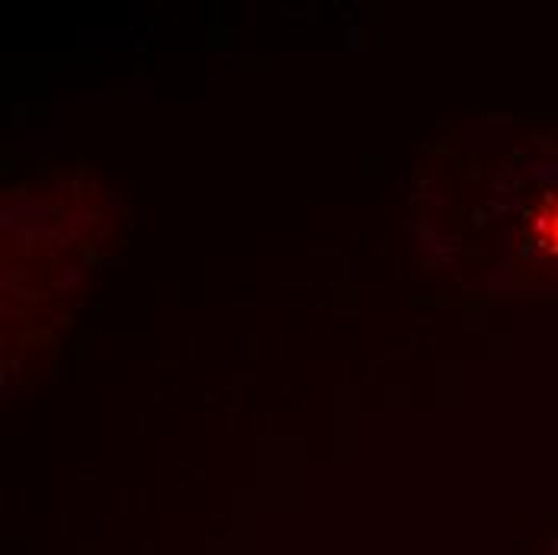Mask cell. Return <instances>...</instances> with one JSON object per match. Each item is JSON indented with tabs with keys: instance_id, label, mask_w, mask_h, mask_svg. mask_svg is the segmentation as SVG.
<instances>
[{
	"instance_id": "cell-1",
	"label": "cell",
	"mask_w": 558,
	"mask_h": 555,
	"mask_svg": "<svg viewBox=\"0 0 558 555\" xmlns=\"http://www.w3.org/2000/svg\"><path fill=\"white\" fill-rule=\"evenodd\" d=\"M533 228H536V241H539L546 251L558 254V196L543 203V209L536 213Z\"/></svg>"
}]
</instances>
